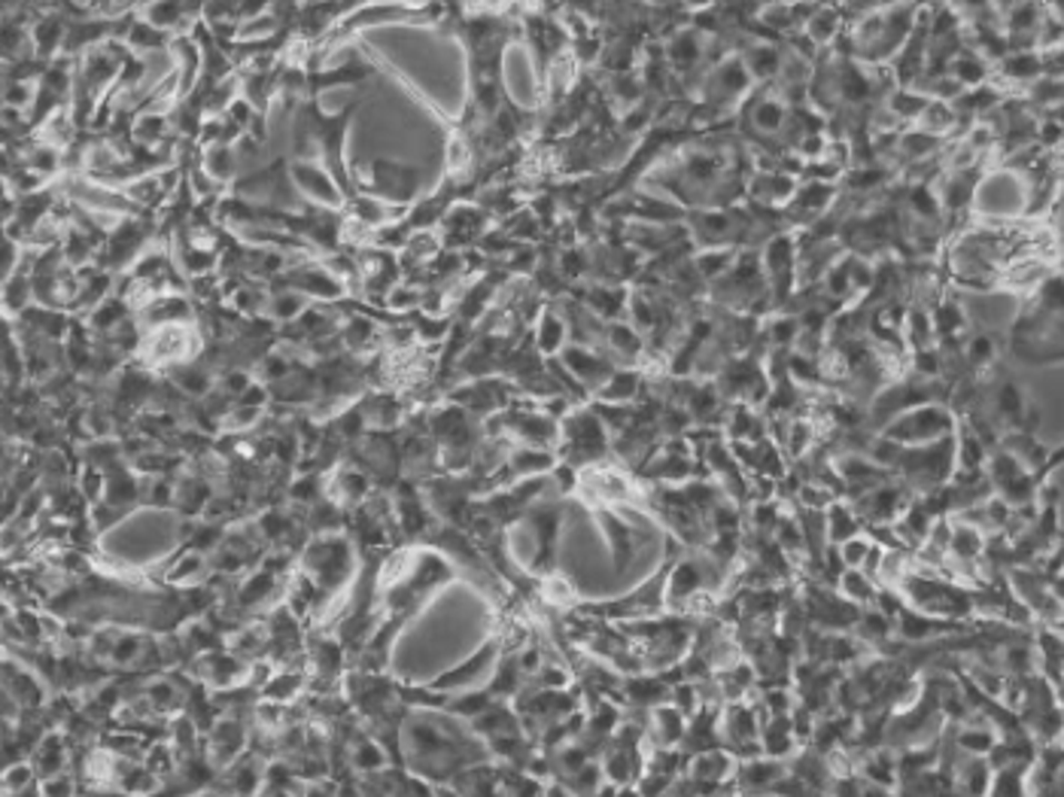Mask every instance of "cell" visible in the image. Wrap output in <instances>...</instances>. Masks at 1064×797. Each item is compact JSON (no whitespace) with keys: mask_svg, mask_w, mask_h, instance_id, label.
Instances as JSON below:
<instances>
[{"mask_svg":"<svg viewBox=\"0 0 1064 797\" xmlns=\"http://www.w3.org/2000/svg\"><path fill=\"white\" fill-rule=\"evenodd\" d=\"M867 551H871V545L864 542V539H855V536H852V539H848V542L843 545V557H846L848 567H855V569H858L861 564H864V557H867Z\"/></svg>","mask_w":1064,"mask_h":797,"instance_id":"cell-19","label":"cell"},{"mask_svg":"<svg viewBox=\"0 0 1064 797\" xmlns=\"http://www.w3.org/2000/svg\"><path fill=\"white\" fill-rule=\"evenodd\" d=\"M198 350H201V341L189 323H165L147 329L138 347L143 366H165V369L192 362Z\"/></svg>","mask_w":1064,"mask_h":797,"instance_id":"cell-1","label":"cell"},{"mask_svg":"<svg viewBox=\"0 0 1064 797\" xmlns=\"http://www.w3.org/2000/svg\"><path fill=\"white\" fill-rule=\"evenodd\" d=\"M745 774V783H748V786H760V783H769V779H776L778 774H782V767H778V764H748V767H745L743 770Z\"/></svg>","mask_w":1064,"mask_h":797,"instance_id":"cell-16","label":"cell"},{"mask_svg":"<svg viewBox=\"0 0 1064 797\" xmlns=\"http://www.w3.org/2000/svg\"><path fill=\"white\" fill-rule=\"evenodd\" d=\"M350 764H354L356 770L362 776L368 774H378L387 767V755H384V746L378 740H371V737H362V740L354 743V751H350Z\"/></svg>","mask_w":1064,"mask_h":797,"instance_id":"cell-9","label":"cell"},{"mask_svg":"<svg viewBox=\"0 0 1064 797\" xmlns=\"http://www.w3.org/2000/svg\"><path fill=\"white\" fill-rule=\"evenodd\" d=\"M733 761L722 751H706V755H699L697 761H694V776L697 779H724V776H730Z\"/></svg>","mask_w":1064,"mask_h":797,"instance_id":"cell-12","label":"cell"},{"mask_svg":"<svg viewBox=\"0 0 1064 797\" xmlns=\"http://www.w3.org/2000/svg\"><path fill=\"white\" fill-rule=\"evenodd\" d=\"M28 761L34 767L37 779H47V776L68 774L70 767V740L64 730H47L40 740L34 743V749L28 755Z\"/></svg>","mask_w":1064,"mask_h":797,"instance_id":"cell-5","label":"cell"},{"mask_svg":"<svg viewBox=\"0 0 1064 797\" xmlns=\"http://www.w3.org/2000/svg\"><path fill=\"white\" fill-rule=\"evenodd\" d=\"M289 183L296 192L308 198L310 205H320V208H341L344 192L341 186L335 183L332 177L326 173V168L317 162H296L289 168Z\"/></svg>","mask_w":1064,"mask_h":797,"instance_id":"cell-4","label":"cell"},{"mask_svg":"<svg viewBox=\"0 0 1064 797\" xmlns=\"http://www.w3.org/2000/svg\"><path fill=\"white\" fill-rule=\"evenodd\" d=\"M40 779H37L34 767L28 758H19V761H10L3 770H0V795L12 797L24 791V788L37 786Z\"/></svg>","mask_w":1064,"mask_h":797,"instance_id":"cell-8","label":"cell"},{"mask_svg":"<svg viewBox=\"0 0 1064 797\" xmlns=\"http://www.w3.org/2000/svg\"><path fill=\"white\" fill-rule=\"evenodd\" d=\"M560 341H563V323L557 320V317H550L548 313V317L541 320V329H538V347H541V350H557Z\"/></svg>","mask_w":1064,"mask_h":797,"instance_id":"cell-14","label":"cell"},{"mask_svg":"<svg viewBox=\"0 0 1064 797\" xmlns=\"http://www.w3.org/2000/svg\"><path fill=\"white\" fill-rule=\"evenodd\" d=\"M846 594L852 600L867 602L873 597V581L861 572H846Z\"/></svg>","mask_w":1064,"mask_h":797,"instance_id":"cell-15","label":"cell"},{"mask_svg":"<svg viewBox=\"0 0 1064 797\" xmlns=\"http://www.w3.org/2000/svg\"><path fill=\"white\" fill-rule=\"evenodd\" d=\"M7 196H10V192H7V186L0 183V201H3V198H7Z\"/></svg>","mask_w":1064,"mask_h":797,"instance_id":"cell-20","label":"cell"},{"mask_svg":"<svg viewBox=\"0 0 1064 797\" xmlns=\"http://www.w3.org/2000/svg\"><path fill=\"white\" fill-rule=\"evenodd\" d=\"M207 567H210V564L205 560V551H186V555L173 557L171 569H168V576L165 578H168L171 585H186V581H195V578L205 576Z\"/></svg>","mask_w":1064,"mask_h":797,"instance_id":"cell-11","label":"cell"},{"mask_svg":"<svg viewBox=\"0 0 1064 797\" xmlns=\"http://www.w3.org/2000/svg\"><path fill=\"white\" fill-rule=\"evenodd\" d=\"M308 308V299L301 296V292H292V289H284V292H277L268 299V308L265 313H271L275 320H284V323H296L298 317L305 313Z\"/></svg>","mask_w":1064,"mask_h":797,"instance_id":"cell-10","label":"cell"},{"mask_svg":"<svg viewBox=\"0 0 1064 797\" xmlns=\"http://www.w3.org/2000/svg\"><path fill=\"white\" fill-rule=\"evenodd\" d=\"M417 186H420V173L411 165L375 162L371 171H368L362 196L384 201V205H405V201H411L417 196Z\"/></svg>","mask_w":1064,"mask_h":797,"instance_id":"cell-2","label":"cell"},{"mask_svg":"<svg viewBox=\"0 0 1064 797\" xmlns=\"http://www.w3.org/2000/svg\"><path fill=\"white\" fill-rule=\"evenodd\" d=\"M831 530H834L836 539H843V536H855V518H852L843 506H836V509L831 511Z\"/></svg>","mask_w":1064,"mask_h":797,"instance_id":"cell-18","label":"cell"},{"mask_svg":"<svg viewBox=\"0 0 1064 797\" xmlns=\"http://www.w3.org/2000/svg\"><path fill=\"white\" fill-rule=\"evenodd\" d=\"M280 594V578L275 576V569H259L252 572L241 588H238V609H256L271 602Z\"/></svg>","mask_w":1064,"mask_h":797,"instance_id":"cell-6","label":"cell"},{"mask_svg":"<svg viewBox=\"0 0 1064 797\" xmlns=\"http://www.w3.org/2000/svg\"><path fill=\"white\" fill-rule=\"evenodd\" d=\"M40 797H80V783L70 770L68 774L47 776V779H40Z\"/></svg>","mask_w":1064,"mask_h":797,"instance_id":"cell-13","label":"cell"},{"mask_svg":"<svg viewBox=\"0 0 1064 797\" xmlns=\"http://www.w3.org/2000/svg\"><path fill=\"white\" fill-rule=\"evenodd\" d=\"M958 743H962L967 751H976V755H983V751H988L992 746H995V737H992L988 730H964L962 737H958Z\"/></svg>","mask_w":1064,"mask_h":797,"instance_id":"cell-17","label":"cell"},{"mask_svg":"<svg viewBox=\"0 0 1064 797\" xmlns=\"http://www.w3.org/2000/svg\"><path fill=\"white\" fill-rule=\"evenodd\" d=\"M250 749V728L238 716H219L207 730V764L213 770H226Z\"/></svg>","mask_w":1064,"mask_h":797,"instance_id":"cell-3","label":"cell"},{"mask_svg":"<svg viewBox=\"0 0 1064 797\" xmlns=\"http://www.w3.org/2000/svg\"><path fill=\"white\" fill-rule=\"evenodd\" d=\"M201 168L207 171V177L213 180V183L226 186L238 173V152L235 147H210L205 152V162Z\"/></svg>","mask_w":1064,"mask_h":797,"instance_id":"cell-7","label":"cell"}]
</instances>
